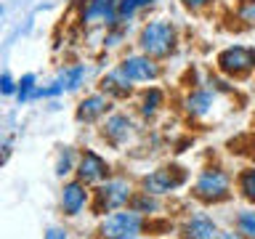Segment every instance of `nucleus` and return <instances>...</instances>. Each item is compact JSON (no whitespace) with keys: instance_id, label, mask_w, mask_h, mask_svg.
Segmentation results:
<instances>
[{"instance_id":"423d86ee","label":"nucleus","mask_w":255,"mask_h":239,"mask_svg":"<svg viewBox=\"0 0 255 239\" xmlns=\"http://www.w3.org/2000/svg\"><path fill=\"white\" fill-rule=\"evenodd\" d=\"M229 191V175L218 170V167H210L199 175L197 181V194L205 197V199H221L223 194Z\"/></svg>"},{"instance_id":"cd10ccee","label":"nucleus","mask_w":255,"mask_h":239,"mask_svg":"<svg viewBox=\"0 0 255 239\" xmlns=\"http://www.w3.org/2000/svg\"><path fill=\"white\" fill-rule=\"evenodd\" d=\"M221 239H242V237H239V234H223Z\"/></svg>"},{"instance_id":"39448f33","label":"nucleus","mask_w":255,"mask_h":239,"mask_svg":"<svg viewBox=\"0 0 255 239\" xmlns=\"http://www.w3.org/2000/svg\"><path fill=\"white\" fill-rule=\"evenodd\" d=\"M83 21L85 24H107V27H115V24L120 21L117 0H85Z\"/></svg>"},{"instance_id":"c85d7f7f","label":"nucleus","mask_w":255,"mask_h":239,"mask_svg":"<svg viewBox=\"0 0 255 239\" xmlns=\"http://www.w3.org/2000/svg\"><path fill=\"white\" fill-rule=\"evenodd\" d=\"M0 13H3V8H0Z\"/></svg>"},{"instance_id":"6ab92c4d","label":"nucleus","mask_w":255,"mask_h":239,"mask_svg":"<svg viewBox=\"0 0 255 239\" xmlns=\"http://www.w3.org/2000/svg\"><path fill=\"white\" fill-rule=\"evenodd\" d=\"M159 104H162V93H159L157 88H151V91H146V93H143V104H141V112H143V115H154Z\"/></svg>"},{"instance_id":"412c9836","label":"nucleus","mask_w":255,"mask_h":239,"mask_svg":"<svg viewBox=\"0 0 255 239\" xmlns=\"http://www.w3.org/2000/svg\"><path fill=\"white\" fill-rule=\"evenodd\" d=\"M239 229H242L247 237L255 239V213H242L239 215Z\"/></svg>"},{"instance_id":"0eeeda50","label":"nucleus","mask_w":255,"mask_h":239,"mask_svg":"<svg viewBox=\"0 0 255 239\" xmlns=\"http://www.w3.org/2000/svg\"><path fill=\"white\" fill-rule=\"evenodd\" d=\"M183 181H186V173L181 167H165V170H154L146 178V191H151V194H165L170 189H178Z\"/></svg>"},{"instance_id":"f257e3e1","label":"nucleus","mask_w":255,"mask_h":239,"mask_svg":"<svg viewBox=\"0 0 255 239\" xmlns=\"http://www.w3.org/2000/svg\"><path fill=\"white\" fill-rule=\"evenodd\" d=\"M138 45L141 51L149 56V59H159V56H167L175 45V29L170 21H149L146 27L141 29L138 35Z\"/></svg>"},{"instance_id":"4be33fe9","label":"nucleus","mask_w":255,"mask_h":239,"mask_svg":"<svg viewBox=\"0 0 255 239\" xmlns=\"http://www.w3.org/2000/svg\"><path fill=\"white\" fill-rule=\"evenodd\" d=\"M0 93L3 96H16V80L8 75V72L0 75Z\"/></svg>"},{"instance_id":"a211bd4d","label":"nucleus","mask_w":255,"mask_h":239,"mask_svg":"<svg viewBox=\"0 0 255 239\" xmlns=\"http://www.w3.org/2000/svg\"><path fill=\"white\" fill-rule=\"evenodd\" d=\"M149 3H154V0H117V16H120V21H128L135 11H138V8L149 5Z\"/></svg>"},{"instance_id":"dca6fc26","label":"nucleus","mask_w":255,"mask_h":239,"mask_svg":"<svg viewBox=\"0 0 255 239\" xmlns=\"http://www.w3.org/2000/svg\"><path fill=\"white\" fill-rule=\"evenodd\" d=\"M210 107H213V93H210V91H194V93L186 99V109L191 112V115H197V117L207 115V112H210Z\"/></svg>"},{"instance_id":"5701e85b","label":"nucleus","mask_w":255,"mask_h":239,"mask_svg":"<svg viewBox=\"0 0 255 239\" xmlns=\"http://www.w3.org/2000/svg\"><path fill=\"white\" fill-rule=\"evenodd\" d=\"M69 167H72V151L67 149V151L61 154L59 165H56V173H59V175H67V173H69Z\"/></svg>"},{"instance_id":"393cba45","label":"nucleus","mask_w":255,"mask_h":239,"mask_svg":"<svg viewBox=\"0 0 255 239\" xmlns=\"http://www.w3.org/2000/svg\"><path fill=\"white\" fill-rule=\"evenodd\" d=\"M210 0H183V5L186 8H191V11H199V8H205Z\"/></svg>"},{"instance_id":"6e6552de","label":"nucleus","mask_w":255,"mask_h":239,"mask_svg":"<svg viewBox=\"0 0 255 239\" xmlns=\"http://www.w3.org/2000/svg\"><path fill=\"white\" fill-rule=\"evenodd\" d=\"M107 109H109V96H104V93L85 96L77 107V120L80 122H93V120L107 115Z\"/></svg>"},{"instance_id":"1a4fd4ad","label":"nucleus","mask_w":255,"mask_h":239,"mask_svg":"<svg viewBox=\"0 0 255 239\" xmlns=\"http://www.w3.org/2000/svg\"><path fill=\"white\" fill-rule=\"evenodd\" d=\"M77 173L80 178H83L85 183L91 181H101L104 175H107V162L96 154V151H85L83 157H80V165H77Z\"/></svg>"},{"instance_id":"b1692460","label":"nucleus","mask_w":255,"mask_h":239,"mask_svg":"<svg viewBox=\"0 0 255 239\" xmlns=\"http://www.w3.org/2000/svg\"><path fill=\"white\" fill-rule=\"evenodd\" d=\"M239 13H242V19H245L247 24H255V0H250V3H245Z\"/></svg>"},{"instance_id":"9d476101","label":"nucleus","mask_w":255,"mask_h":239,"mask_svg":"<svg viewBox=\"0 0 255 239\" xmlns=\"http://www.w3.org/2000/svg\"><path fill=\"white\" fill-rule=\"evenodd\" d=\"M130 133H133V122L125 115H112V117H107V122H104V135H107L112 143H125Z\"/></svg>"},{"instance_id":"20e7f679","label":"nucleus","mask_w":255,"mask_h":239,"mask_svg":"<svg viewBox=\"0 0 255 239\" xmlns=\"http://www.w3.org/2000/svg\"><path fill=\"white\" fill-rule=\"evenodd\" d=\"M117 69L123 72L130 83H149V80L159 77V67L154 64V59H149L146 53L143 56H128V59L120 61Z\"/></svg>"},{"instance_id":"7ed1b4c3","label":"nucleus","mask_w":255,"mask_h":239,"mask_svg":"<svg viewBox=\"0 0 255 239\" xmlns=\"http://www.w3.org/2000/svg\"><path fill=\"white\" fill-rule=\"evenodd\" d=\"M141 231V218L138 213H115L101 223L104 239H133Z\"/></svg>"},{"instance_id":"4468645a","label":"nucleus","mask_w":255,"mask_h":239,"mask_svg":"<svg viewBox=\"0 0 255 239\" xmlns=\"http://www.w3.org/2000/svg\"><path fill=\"white\" fill-rule=\"evenodd\" d=\"M85 199H88V194H85L83 183H67V186H64L61 205H64V210H67V215H77L80 210H83Z\"/></svg>"},{"instance_id":"f3484780","label":"nucleus","mask_w":255,"mask_h":239,"mask_svg":"<svg viewBox=\"0 0 255 239\" xmlns=\"http://www.w3.org/2000/svg\"><path fill=\"white\" fill-rule=\"evenodd\" d=\"M35 88H37V75H35V72L21 75V80H16V99H19V101H27Z\"/></svg>"},{"instance_id":"f8f14e48","label":"nucleus","mask_w":255,"mask_h":239,"mask_svg":"<svg viewBox=\"0 0 255 239\" xmlns=\"http://www.w3.org/2000/svg\"><path fill=\"white\" fill-rule=\"evenodd\" d=\"M85 75H88L85 64H69V67H64V69L59 72V77H56L53 83L61 88V93H64V91H77V88L83 85Z\"/></svg>"},{"instance_id":"bb28decb","label":"nucleus","mask_w":255,"mask_h":239,"mask_svg":"<svg viewBox=\"0 0 255 239\" xmlns=\"http://www.w3.org/2000/svg\"><path fill=\"white\" fill-rule=\"evenodd\" d=\"M45 239H67V237H64V231H59V229H48Z\"/></svg>"},{"instance_id":"9b49d317","label":"nucleus","mask_w":255,"mask_h":239,"mask_svg":"<svg viewBox=\"0 0 255 239\" xmlns=\"http://www.w3.org/2000/svg\"><path fill=\"white\" fill-rule=\"evenodd\" d=\"M128 197H130V186L125 181H109L107 186L99 189V199L107 207H120L123 202H128Z\"/></svg>"},{"instance_id":"ddd939ff","label":"nucleus","mask_w":255,"mask_h":239,"mask_svg":"<svg viewBox=\"0 0 255 239\" xmlns=\"http://www.w3.org/2000/svg\"><path fill=\"white\" fill-rule=\"evenodd\" d=\"M130 80H128L120 69H112L101 77V93L104 96H128L130 93Z\"/></svg>"},{"instance_id":"2eb2a0df","label":"nucleus","mask_w":255,"mask_h":239,"mask_svg":"<svg viewBox=\"0 0 255 239\" xmlns=\"http://www.w3.org/2000/svg\"><path fill=\"white\" fill-rule=\"evenodd\" d=\"M186 239H215V223L205 215H197L186 223Z\"/></svg>"},{"instance_id":"a878e982","label":"nucleus","mask_w":255,"mask_h":239,"mask_svg":"<svg viewBox=\"0 0 255 239\" xmlns=\"http://www.w3.org/2000/svg\"><path fill=\"white\" fill-rule=\"evenodd\" d=\"M135 207H138V210H146V207H149V210H154V202L149 199V191H146V197H141L138 202H135Z\"/></svg>"},{"instance_id":"f03ea898","label":"nucleus","mask_w":255,"mask_h":239,"mask_svg":"<svg viewBox=\"0 0 255 239\" xmlns=\"http://www.w3.org/2000/svg\"><path fill=\"white\" fill-rule=\"evenodd\" d=\"M218 67L221 72L226 75H247L253 67H255V48H247V45H231L226 48L221 56H218Z\"/></svg>"},{"instance_id":"aec40b11","label":"nucleus","mask_w":255,"mask_h":239,"mask_svg":"<svg viewBox=\"0 0 255 239\" xmlns=\"http://www.w3.org/2000/svg\"><path fill=\"white\" fill-rule=\"evenodd\" d=\"M239 186H242L245 197L255 199V170H245V173H242V178H239Z\"/></svg>"}]
</instances>
